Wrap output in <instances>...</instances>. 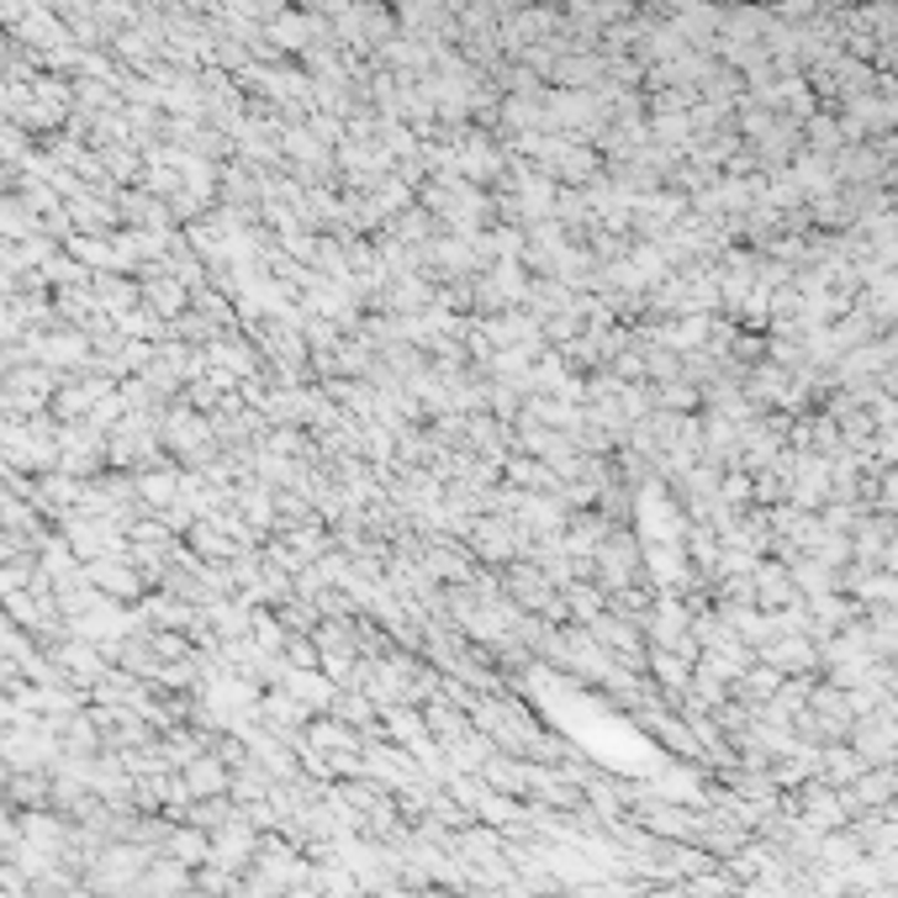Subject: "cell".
Listing matches in <instances>:
<instances>
[{"mask_svg":"<svg viewBox=\"0 0 898 898\" xmlns=\"http://www.w3.org/2000/svg\"><path fill=\"white\" fill-rule=\"evenodd\" d=\"M761 661H767L772 672H782V677H788V672L799 677V672H809V666H814V645H809L803 634H793V640H782V634H778V640H767V645H761Z\"/></svg>","mask_w":898,"mask_h":898,"instance_id":"obj_1","label":"cell"},{"mask_svg":"<svg viewBox=\"0 0 898 898\" xmlns=\"http://www.w3.org/2000/svg\"><path fill=\"white\" fill-rule=\"evenodd\" d=\"M292 898H313V894H292Z\"/></svg>","mask_w":898,"mask_h":898,"instance_id":"obj_2","label":"cell"}]
</instances>
